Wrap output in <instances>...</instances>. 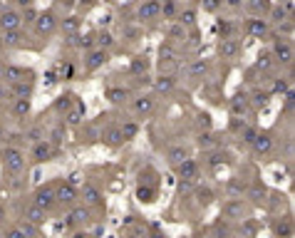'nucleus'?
Returning a JSON list of instances; mask_svg holds the SVG:
<instances>
[{"instance_id": "34", "label": "nucleus", "mask_w": 295, "mask_h": 238, "mask_svg": "<svg viewBox=\"0 0 295 238\" xmlns=\"http://www.w3.org/2000/svg\"><path fill=\"white\" fill-rule=\"evenodd\" d=\"M72 107H74V94H70V92H67V94H60L55 99V112H60V114H62V112H70Z\"/></svg>"}, {"instance_id": "44", "label": "nucleus", "mask_w": 295, "mask_h": 238, "mask_svg": "<svg viewBox=\"0 0 295 238\" xmlns=\"http://www.w3.org/2000/svg\"><path fill=\"white\" fill-rule=\"evenodd\" d=\"M82 114H85V107H82L79 102H74V110L70 112V117H67V122H70V124H79V119H82Z\"/></svg>"}, {"instance_id": "5", "label": "nucleus", "mask_w": 295, "mask_h": 238, "mask_svg": "<svg viewBox=\"0 0 295 238\" xmlns=\"http://www.w3.org/2000/svg\"><path fill=\"white\" fill-rule=\"evenodd\" d=\"M154 110H156V97H154V94H139V97L131 102V112H134L137 119H147V117H151Z\"/></svg>"}, {"instance_id": "11", "label": "nucleus", "mask_w": 295, "mask_h": 238, "mask_svg": "<svg viewBox=\"0 0 295 238\" xmlns=\"http://www.w3.org/2000/svg\"><path fill=\"white\" fill-rule=\"evenodd\" d=\"M179 60H181V52H179V47H176V45L164 42V45L159 47V65H162V70L169 67V65H176Z\"/></svg>"}, {"instance_id": "14", "label": "nucleus", "mask_w": 295, "mask_h": 238, "mask_svg": "<svg viewBox=\"0 0 295 238\" xmlns=\"http://www.w3.org/2000/svg\"><path fill=\"white\" fill-rule=\"evenodd\" d=\"M0 42H3L5 50H8V47H25V45H28V35L22 33V28H20V30H8V33L0 35Z\"/></svg>"}, {"instance_id": "15", "label": "nucleus", "mask_w": 295, "mask_h": 238, "mask_svg": "<svg viewBox=\"0 0 295 238\" xmlns=\"http://www.w3.org/2000/svg\"><path fill=\"white\" fill-rule=\"evenodd\" d=\"M271 0H246L243 3V8L251 13V18H265L268 15V10H271Z\"/></svg>"}, {"instance_id": "2", "label": "nucleus", "mask_w": 295, "mask_h": 238, "mask_svg": "<svg viewBox=\"0 0 295 238\" xmlns=\"http://www.w3.org/2000/svg\"><path fill=\"white\" fill-rule=\"evenodd\" d=\"M33 77H35L33 70H28V67H22V65H10V62L0 65V80H3L5 85L25 82V80H33Z\"/></svg>"}, {"instance_id": "3", "label": "nucleus", "mask_w": 295, "mask_h": 238, "mask_svg": "<svg viewBox=\"0 0 295 238\" xmlns=\"http://www.w3.org/2000/svg\"><path fill=\"white\" fill-rule=\"evenodd\" d=\"M271 55L276 60V65H290L293 62V45L288 37H276L271 45Z\"/></svg>"}, {"instance_id": "24", "label": "nucleus", "mask_w": 295, "mask_h": 238, "mask_svg": "<svg viewBox=\"0 0 295 238\" xmlns=\"http://www.w3.org/2000/svg\"><path fill=\"white\" fill-rule=\"evenodd\" d=\"M114 45H117V40H114V35H112L110 30H97V33H94V47L110 52Z\"/></svg>"}, {"instance_id": "26", "label": "nucleus", "mask_w": 295, "mask_h": 238, "mask_svg": "<svg viewBox=\"0 0 295 238\" xmlns=\"http://www.w3.org/2000/svg\"><path fill=\"white\" fill-rule=\"evenodd\" d=\"M216 28H219L221 37H236V33L240 30V25H238V22H236L233 18H221Z\"/></svg>"}, {"instance_id": "53", "label": "nucleus", "mask_w": 295, "mask_h": 238, "mask_svg": "<svg viewBox=\"0 0 295 238\" xmlns=\"http://www.w3.org/2000/svg\"><path fill=\"white\" fill-rule=\"evenodd\" d=\"M8 238H25V233H22V231H10Z\"/></svg>"}, {"instance_id": "28", "label": "nucleus", "mask_w": 295, "mask_h": 238, "mask_svg": "<svg viewBox=\"0 0 295 238\" xmlns=\"http://www.w3.org/2000/svg\"><path fill=\"white\" fill-rule=\"evenodd\" d=\"M251 147H253V151H256L258 156H263V154H268V151L273 149V139H271L268 134H258V137L253 139Z\"/></svg>"}, {"instance_id": "13", "label": "nucleus", "mask_w": 295, "mask_h": 238, "mask_svg": "<svg viewBox=\"0 0 295 238\" xmlns=\"http://www.w3.org/2000/svg\"><path fill=\"white\" fill-rule=\"evenodd\" d=\"M79 28H82L79 15H65V18H60V25H57V30H60L65 37L79 35Z\"/></svg>"}, {"instance_id": "41", "label": "nucleus", "mask_w": 295, "mask_h": 238, "mask_svg": "<svg viewBox=\"0 0 295 238\" xmlns=\"http://www.w3.org/2000/svg\"><path fill=\"white\" fill-rule=\"evenodd\" d=\"M99 0H77V5H74V10L79 13V15H87L90 10H92L94 5H97Z\"/></svg>"}, {"instance_id": "40", "label": "nucleus", "mask_w": 295, "mask_h": 238, "mask_svg": "<svg viewBox=\"0 0 295 238\" xmlns=\"http://www.w3.org/2000/svg\"><path fill=\"white\" fill-rule=\"evenodd\" d=\"M258 137V129L251 127V124H246V127L240 129V139L246 142V144H253V139Z\"/></svg>"}, {"instance_id": "25", "label": "nucleus", "mask_w": 295, "mask_h": 238, "mask_svg": "<svg viewBox=\"0 0 295 238\" xmlns=\"http://www.w3.org/2000/svg\"><path fill=\"white\" fill-rule=\"evenodd\" d=\"M196 18H199V10L196 8H184V10H179V15H176V22L179 25H184L186 30L191 28H196Z\"/></svg>"}, {"instance_id": "43", "label": "nucleus", "mask_w": 295, "mask_h": 238, "mask_svg": "<svg viewBox=\"0 0 295 238\" xmlns=\"http://www.w3.org/2000/svg\"><path fill=\"white\" fill-rule=\"evenodd\" d=\"M206 67H208V62H206V60H196V62H191V65H189V72L194 74V77H199V74L206 72Z\"/></svg>"}, {"instance_id": "18", "label": "nucleus", "mask_w": 295, "mask_h": 238, "mask_svg": "<svg viewBox=\"0 0 295 238\" xmlns=\"http://www.w3.org/2000/svg\"><path fill=\"white\" fill-rule=\"evenodd\" d=\"M52 203H55V189H52V186H45V189H40V191L35 194V206L37 208L47 211Z\"/></svg>"}, {"instance_id": "8", "label": "nucleus", "mask_w": 295, "mask_h": 238, "mask_svg": "<svg viewBox=\"0 0 295 238\" xmlns=\"http://www.w3.org/2000/svg\"><path fill=\"white\" fill-rule=\"evenodd\" d=\"M243 30H246L248 35H253V37L273 35V28H271V22H268L265 18H248L246 20V25H243Z\"/></svg>"}, {"instance_id": "16", "label": "nucleus", "mask_w": 295, "mask_h": 238, "mask_svg": "<svg viewBox=\"0 0 295 238\" xmlns=\"http://www.w3.org/2000/svg\"><path fill=\"white\" fill-rule=\"evenodd\" d=\"M151 87H154L156 94H169V92H174V87H176V77H174V74H159V77L151 82Z\"/></svg>"}, {"instance_id": "10", "label": "nucleus", "mask_w": 295, "mask_h": 238, "mask_svg": "<svg viewBox=\"0 0 295 238\" xmlns=\"http://www.w3.org/2000/svg\"><path fill=\"white\" fill-rule=\"evenodd\" d=\"M137 20L139 22H154V20H159V0H144L137 8Z\"/></svg>"}, {"instance_id": "29", "label": "nucleus", "mask_w": 295, "mask_h": 238, "mask_svg": "<svg viewBox=\"0 0 295 238\" xmlns=\"http://www.w3.org/2000/svg\"><path fill=\"white\" fill-rule=\"evenodd\" d=\"M50 156H52V144L45 142V139L37 142L35 149H33V159H35V162H47Z\"/></svg>"}, {"instance_id": "55", "label": "nucleus", "mask_w": 295, "mask_h": 238, "mask_svg": "<svg viewBox=\"0 0 295 238\" xmlns=\"http://www.w3.org/2000/svg\"><path fill=\"white\" fill-rule=\"evenodd\" d=\"M3 50H5V47H3V42H0V52H3Z\"/></svg>"}, {"instance_id": "35", "label": "nucleus", "mask_w": 295, "mask_h": 238, "mask_svg": "<svg viewBox=\"0 0 295 238\" xmlns=\"http://www.w3.org/2000/svg\"><path fill=\"white\" fill-rule=\"evenodd\" d=\"M102 139L110 144V147H117V144H122L124 139H122V131H119V127H110L104 134H102Z\"/></svg>"}, {"instance_id": "42", "label": "nucleus", "mask_w": 295, "mask_h": 238, "mask_svg": "<svg viewBox=\"0 0 295 238\" xmlns=\"http://www.w3.org/2000/svg\"><path fill=\"white\" fill-rule=\"evenodd\" d=\"M25 216H28V221H33V223H40V221H45V211L37 208V206H30Z\"/></svg>"}, {"instance_id": "9", "label": "nucleus", "mask_w": 295, "mask_h": 238, "mask_svg": "<svg viewBox=\"0 0 295 238\" xmlns=\"http://www.w3.org/2000/svg\"><path fill=\"white\" fill-rule=\"evenodd\" d=\"M228 110L233 117H246L248 112H251V97H248V92H238V94H233L231 99H228Z\"/></svg>"}, {"instance_id": "36", "label": "nucleus", "mask_w": 295, "mask_h": 238, "mask_svg": "<svg viewBox=\"0 0 295 238\" xmlns=\"http://www.w3.org/2000/svg\"><path fill=\"white\" fill-rule=\"evenodd\" d=\"M251 97V107H265L268 104V97H271V92H265V90H256L253 94H248Z\"/></svg>"}, {"instance_id": "23", "label": "nucleus", "mask_w": 295, "mask_h": 238, "mask_svg": "<svg viewBox=\"0 0 295 238\" xmlns=\"http://www.w3.org/2000/svg\"><path fill=\"white\" fill-rule=\"evenodd\" d=\"M186 35H189V30H186L184 25H179L176 20L169 25V30H166V37H169V42L171 45H179V42H186Z\"/></svg>"}, {"instance_id": "37", "label": "nucleus", "mask_w": 295, "mask_h": 238, "mask_svg": "<svg viewBox=\"0 0 295 238\" xmlns=\"http://www.w3.org/2000/svg\"><path fill=\"white\" fill-rule=\"evenodd\" d=\"M55 199L62 203H72L74 201V189L67 183V186H62V189H57L55 191Z\"/></svg>"}, {"instance_id": "17", "label": "nucleus", "mask_w": 295, "mask_h": 238, "mask_svg": "<svg viewBox=\"0 0 295 238\" xmlns=\"http://www.w3.org/2000/svg\"><path fill=\"white\" fill-rule=\"evenodd\" d=\"M179 10H181V5H179V0H159V18L164 20H176L179 15Z\"/></svg>"}, {"instance_id": "54", "label": "nucleus", "mask_w": 295, "mask_h": 238, "mask_svg": "<svg viewBox=\"0 0 295 238\" xmlns=\"http://www.w3.org/2000/svg\"><path fill=\"white\" fill-rule=\"evenodd\" d=\"M278 3H280V5H283V3H290V0H278Z\"/></svg>"}, {"instance_id": "51", "label": "nucleus", "mask_w": 295, "mask_h": 238, "mask_svg": "<svg viewBox=\"0 0 295 238\" xmlns=\"http://www.w3.org/2000/svg\"><path fill=\"white\" fill-rule=\"evenodd\" d=\"M151 196H154L151 189H139V199H142V201H151Z\"/></svg>"}, {"instance_id": "20", "label": "nucleus", "mask_w": 295, "mask_h": 238, "mask_svg": "<svg viewBox=\"0 0 295 238\" xmlns=\"http://www.w3.org/2000/svg\"><path fill=\"white\" fill-rule=\"evenodd\" d=\"M10 90V99H20V97H33V80H25V82H15V85H8Z\"/></svg>"}, {"instance_id": "52", "label": "nucleus", "mask_w": 295, "mask_h": 238, "mask_svg": "<svg viewBox=\"0 0 295 238\" xmlns=\"http://www.w3.org/2000/svg\"><path fill=\"white\" fill-rule=\"evenodd\" d=\"M15 3H18V8L22 10V8H33V3H35V0H15Z\"/></svg>"}, {"instance_id": "4", "label": "nucleus", "mask_w": 295, "mask_h": 238, "mask_svg": "<svg viewBox=\"0 0 295 238\" xmlns=\"http://www.w3.org/2000/svg\"><path fill=\"white\" fill-rule=\"evenodd\" d=\"M110 62V52L107 50H99V47H92L85 52V60H82V67L85 72H97L99 67H104Z\"/></svg>"}, {"instance_id": "22", "label": "nucleus", "mask_w": 295, "mask_h": 238, "mask_svg": "<svg viewBox=\"0 0 295 238\" xmlns=\"http://www.w3.org/2000/svg\"><path fill=\"white\" fill-rule=\"evenodd\" d=\"M104 97L110 99L112 104H124L131 97V92L127 90V87H107V90H104Z\"/></svg>"}, {"instance_id": "50", "label": "nucleus", "mask_w": 295, "mask_h": 238, "mask_svg": "<svg viewBox=\"0 0 295 238\" xmlns=\"http://www.w3.org/2000/svg\"><path fill=\"white\" fill-rule=\"evenodd\" d=\"M199 144H201V147H211V144H213V137H211V134H201V137H199Z\"/></svg>"}, {"instance_id": "1", "label": "nucleus", "mask_w": 295, "mask_h": 238, "mask_svg": "<svg viewBox=\"0 0 295 238\" xmlns=\"http://www.w3.org/2000/svg\"><path fill=\"white\" fill-rule=\"evenodd\" d=\"M57 25H60V15L50 8V10L37 13L35 22H33V30H35V35L40 40H47V37H52L57 33Z\"/></svg>"}, {"instance_id": "30", "label": "nucleus", "mask_w": 295, "mask_h": 238, "mask_svg": "<svg viewBox=\"0 0 295 238\" xmlns=\"http://www.w3.org/2000/svg\"><path fill=\"white\" fill-rule=\"evenodd\" d=\"M179 174H181L184 179H189V181H194V179L199 176V166H196L194 159H186V162L179 164Z\"/></svg>"}, {"instance_id": "48", "label": "nucleus", "mask_w": 295, "mask_h": 238, "mask_svg": "<svg viewBox=\"0 0 295 238\" xmlns=\"http://www.w3.org/2000/svg\"><path fill=\"white\" fill-rule=\"evenodd\" d=\"M85 199H87V201H92V203L99 201V194H97V189H94V186H85Z\"/></svg>"}, {"instance_id": "27", "label": "nucleus", "mask_w": 295, "mask_h": 238, "mask_svg": "<svg viewBox=\"0 0 295 238\" xmlns=\"http://www.w3.org/2000/svg\"><path fill=\"white\" fill-rule=\"evenodd\" d=\"M70 42L67 45H72V47H79V50H92L94 47V33H87V35H74V37H67Z\"/></svg>"}, {"instance_id": "31", "label": "nucleus", "mask_w": 295, "mask_h": 238, "mask_svg": "<svg viewBox=\"0 0 295 238\" xmlns=\"http://www.w3.org/2000/svg\"><path fill=\"white\" fill-rule=\"evenodd\" d=\"M189 159V149L184 147V144H176V147H171L169 149V162L171 164H181V162H186Z\"/></svg>"}, {"instance_id": "33", "label": "nucleus", "mask_w": 295, "mask_h": 238, "mask_svg": "<svg viewBox=\"0 0 295 238\" xmlns=\"http://www.w3.org/2000/svg\"><path fill=\"white\" fill-rule=\"evenodd\" d=\"M13 114L18 119H25L30 114V99L28 97H20V99H13Z\"/></svg>"}, {"instance_id": "12", "label": "nucleus", "mask_w": 295, "mask_h": 238, "mask_svg": "<svg viewBox=\"0 0 295 238\" xmlns=\"http://www.w3.org/2000/svg\"><path fill=\"white\" fill-rule=\"evenodd\" d=\"M219 55L223 60H236L240 55V42L236 37H221V42H219Z\"/></svg>"}, {"instance_id": "45", "label": "nucleus", "mask_w": 295, "mask_h": 238, "mask_svg": "<svg viewBox=\"0 0 295 238\" xmlns=\"http://www.w3.org/2000/svg\"><path fill=\"white\" fill-rule=\"evenodd\" d=\"M273 92H276V94H283V92L288 94V92H290V82H288L285 77H278L276 82H273Z\"/></svg>"}, {"instance_id": "46", "label": "nucleus", "mask_w": 295, "mask_h": 238, "mask_svg": "<svg viewBox=\"0 0 295 238\" xmlns=\"http://www.w3.org/2000/svg\"><path fill=\"white\" fill-rule=\"evenodd\" d=\"M20 13H22V25H33V22H35V18H37L35 8H22Z\"/></svg>"}, {"instance_id": "21", "label": "nucleus", "mask_w": 295, "mask_h": 238, "mask_svg": "<svg viewBox=\"0 0 295 238\" xmlns=\"http://www.w3.org/2000/svg\"><path fill=\"white\" fill-rule=\"evenodd\" d=\"M149 70H151V62H149L147 55H137L129 62V72L134 74V77H144Z\"/></svg>"}, {"instance_id": "38", "label": "nucleus", "mask_w": 295, "mask_h": 238, "mask_svg": "<svg viewBox=\"0 0 295 238\" xmlns=\"http://www.w3.org/2000/svg\"><path fill=\"white\" fill-rule=\"evenodd\" d=\"M119 131H122V139H124V142H129V139H134V137H137L139 127H137V122H129V119H127V122L119 127Z\"/></svg>"}, {"instance_id": "7", "label": "nucleus", "mask_w": 295, "mask_h": 238, "mask_svg": "<svg viewBox=\"0 0 295 238\" xmlns=\"http://www.w3.org/2000/svg\"><path fill=\"white\" fill-rule=\"evenodd\" d=\"M3 164H5V171H8V174H18L20 169L25 166V154H22L18 147H8L5 154H3Z\"/></svg>"}, {"instance_id": "57", "label": "nucleus", "mask_w": 295, "mask_h": 238, "mask_svg": "<svg viewBox=\"0 0 295 238\" xmlns=\"http://www.w3.org/2000/svg\"><path fill=\"white\" fill-rule=\"evenodd\" d=\"M104 3H114V0H104Z\"/></svg>"}, {"instance_id": "6", "label": "nucleus", "mask_w": 295, "mask_h": 238, "mask_svg": "<svg viewBox=\"0 0 295 238\" xmlns=\"http://www.w3.org/2000/svg\"><path fill=\"white\" fill-rule=\"evenodd\" d=\"M22 28V13L20 8H3L0 10V33H8V30H20Z\"/></svg>"}, {"instance_id": "19", "label": "nucleus", "mask_w": 295, "mask_h": 238, "mask_svg": "<svg viewBox=\"0 0 295 238\" xmlns=\"http://www.w3.org/2000/svg\"><path fill=\"white\" fill-rule=\"evenodd\" d=\"M276 67L278 65H276V60H273V55H271V50H260L258 60H256V70L263 74H271Z\"/></svg>"}, {"instance_id": "47", "label": "nucleus", "mask_w": 295, "mask_h": 238, "mask_svg": "<svg viewBox=\"0 0 295 238\" xmlns=\"http://www.w3.org/2000/svg\"><path fill=\"white\" fill-rule=\"evenodd\" d=\"M221 3H223V8H226V10L238 13V10H243V3H246V0H221Z\"/></svg>"}, {"instance_id": "39", "label": "nucleus", "mask_w": 295, "mask_h": 238, "mask_svg": "<svg viewBox=\"0 0 295 238\" xmlns=\"http://www.w3.org/2000/svg\"><path fill=\"white\" fill-rule=\"evenodd\" d=\"M199 5H201V10H203V13H211V15H216V13H219V10L223 8V3H221V0H201Z\"/></svg>"}, {"instance_id": "49", "label": "nucleus", "mask_w": 295, "mask_h": 238, "mask_svg": "<svg viewBox=\"0 0 295 238\" xmlns=\"http://www.w3.org/2000/svg\"><path fill=\"white\" fill-rule=\"evenodd\" d=\"M5 99H10V90H8V85L0 80V102H5Z\"/></svg>"}, {"instance_id": "56", "label": "nucleus", "mask_w": 295, "mask_h": 238, "mask_svg": "<svg viewBox=\"0 0 295 238\" xmlns=\"http://www.w3.org/2000/svg\"><path fill=\"white\" fill-rule=\"evenodd\" d=\"M0 139H3V129H0Z\"/></svg>"}, {"instance_id": "32", "label": "nucleus", "mask_w": 295, "mask_h": 238, "mask_svg": "<svg viewBox=\"0 0 295 238\" xmlns=\"http://www.w3.org/2000/svg\"><path fill=\"white\" fill-rule=\"evenodd\" d=\"M74 5H77V0H55V3H52V10H55L60 18H65V15H72Z\"/></svg>"}]
</instances>
